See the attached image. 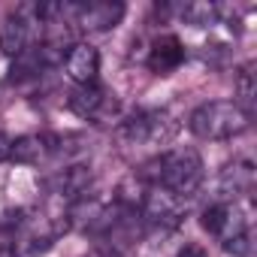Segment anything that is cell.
I'll return each mask as SVG.
<instances>
[{"label": "cell", "mask_w": 257, "mask_h": 257, "mask_svg": "<svg viewBox=\"0 0 257 257\" xmlns=\"http://www.w3.org/2000/svg\"><path fill=\"white\" fill-rule=\"evenodd\" d=\"M137 179L149 188H164L182 200H191L206 179V167H203V158L197 149L182 146V149H170V152H161L158 158L146 161L137 170Z\"/></svg>", "instance_id": "1"}, {"label": "cell", "mask_w": 257, "mask_h": 257, "mask_svg": "<svg viewBox=\"0 0 257 257\" xmlns=\"http://www.w3.org/2000/svg\"><path fill=\"white\" fill-rule=\"evenodd\" d=\"M248 124H251V115L242 106H236V100H212V103H203L188 118V127H191L194 137L215 140V143L233 140V137L245 134Z\"/></svg>", "instance_id": "2"}, {"label": "cell", "mask_w": 257, "mask_h": 257, "mask_svg": "<svg viewBox=\"0 0 257 257\" xmlns=\"http://www.w3.org/2000/svg\"><path fill=\"white\" fill-rule=\"evenodd\" d=\"M179 134V121L167 109H137L118 124V143L124 146H167Z\"/></svg>", "instance_id": "3"}, {"label": "cell", "mask_w": 257, "mask_h": 257, "mask_svg": "<svg viewBox=\"0 0 257 257\" xmlns=\"http://www.w3.org/2000/svg\"><path fill=\"white\" fill-rule=\"evenodd\" d=\"M67 106H70V112H76L79 118H88L94 124H109L121 112L118 97L112 91L100 88L97 82L94 85H76L67 97Z\"/></svg>", "instance_id": "4"}, {"label": "cell", "mask_w": 257, "mask_h": 257, "mask_svg": "<svg viewBox=\"0 0 257 257\" xmlns=\"http://www.w3.org/2000/svg\"><path fill=\"white\" fill-rule=\"evenodd\" d=\"M70 10H73V25L79 31L88 34H103L121 25L127 7L118 4V0H70Z\"/></svg>", "instance_id": "5"}, {"label": "cell", "mask_w": 257, "mask_h": 257, "mask_svg": "<svg viewBox=\"0 0 257 257\" xmlns=\"http://www.w3.org/2000/svg\"><path fill=\"white\" fill-rule=\"evenodd\" d=\"M140 215L152 227L173 230L185 218V200L176 197V194H170V191H164V188H146L143 203H140Z\"/></svg>", "instance_id": "6"}, {"label": "cell", "mask_w": 257, "mask_h": 257, "mask_svg": "<svg viewBox=\"0 0 257 257\" xmlns=\"http://www.w3.org/2000/svg\"><path fill=\"white\" fill-rule=\"evenodd\" d=\"M91 182H94L91 167H85V164H70V167H64V170L46 176V179H43V191H46L52 200H61V203L70 206V203H76V200H82V197L88 194Z\"/></svg>", "instance_id": "7"}, {"label": "cell", "mask_w": 257, "mask_h": 257, "mask_svg": "<svg viewBox=\"0 0 257 257\" xmlns=\"http://www.w3.org/2000/svg\"><path fill=\"white\" fill-rule=\"evenodd\" d=\"M31 25L40 28L37 7H19L16 13H10L4 22H0V52L10 55V58H19L22 52H28V46L34 40ZM40 34H43V28H40Z\"/></svg>", "instance_id": "8"}, {"label": "cell", "mask_w": 257, "mask_h": 257, "mask_svg": "<svg viewBox=\"0 0 257 257\" xmlns=\"http://www.w3.org/2000/svg\"><path fill=\"white\" fill-rule=\"evenodd\" d=\"M64 70L76 85H94L97 73H100V55L94 46L88 43H73L67 58H64Z\"/></svg>", "instance_id": "9"}, {"label": "cell", "mask_w": 257, "mask_h": 257, "mask_svg": "<svg viewBox=\"0 0 257 257\" xmlns=\"http://www.w3.org/2000/svg\"><path fill=\"white\" fill-rule=\"evenodd\" d=\"M218 191H221V197L227 203H236L239 197H248L254 191V167H251V161L239 158V161L227 164L221 170V176H218Z\"/></svg>", "instance_id": "10"}, {"label": "cell", "mask_w": 257, "mask_h": 257, "mask_svg": "<svg viewBox=\"0 0 257 257\" xmlns=\"http://www.w3.org/2000/svg\"><path fill=\"white\" fill-rule=\"evenodd\" d=\"M182 61H185V46H182V40H179V37L167 34V37H161V40H155V43H152L149 67H152L155 73L167 76V73H173L176 67H182Z\"/></svg>", "instance_id": "11"}, {"label": "cell", "mask_w": 257, "mask_h": 257, "mask_svg": "<svg viewBox=\"0 0 257 257\" xmlns=\"http://www.w3.org/2000/svg\"><path fill=\"white\" fill-rule=\"evenodd\" d=\"M46 158H49L46 134H28V137H19V140H13L10 161H16V164H25V167H40Z\"/></svg>", "instance_id": "12"}, {"label": "cell", "mask_w": 257, "mask_h": 257, "mask_svg": "<svg viewBox=\"0 0 257 257\" xmlns=\"http://www.w3.org/2000/svg\"><path fill=\"white\" fill-rule=\"evenodd\" d=\"M182 22H188L191 28H212L218 25V4H206V0H197V4H185L179 10Z\"/></svg>", "instance_id": "13"}, {"label": "cell", "mask_w": 257, "mask_h": 257, "mask_svg": "<svg viewBox=\"0 0 257 257\" xmlns=\"http://www.w3.org/2000/svg\"><path fill=\"white\" fill-rule=\"evenodd\" d=\"M236 106H242L248 115H251V109H254V97H257V85H254V64H245V67H239V73H236Z\"/></svg>", "instance_id": "14"}, {"label": "cell", "mask_w": 257, "mask_h": 257, "mask_svg": "<svg viewBox=\"0 0 257 257\" xmlns=\"http://www.w3.org/2000/svg\"><path fill=\"white\" fill-rule=\"evenodd\" d=\"M176 257H209L206 254V248L203 245H197V242H185L182 248H179V254Z\"/></svg>", "instance_id": "15"}, {"label": "cell", "mask_w": 257, "mask_h": 257, "mask_svg": "<svg viewBox=\"0 0 257 257\" xmlns=\"http://www.w3.org/2000/svg\"><path fill=\"white\" fill-rule=\"evenodd\" d=\"M10 152H13V140H10L4 131H0V164L10 161Z\"/></svg>", "instance_id": "16"}]
</instances>
